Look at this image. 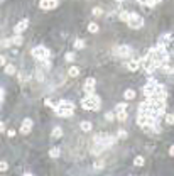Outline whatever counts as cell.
<instances>
[{"label": "cell", "instance_id": "obj_1", "mask_svg": "<svg viewBox=\"0 0 174 176\" xmlns=\"http://www.w3.org/2000/svg\"><path fill=\"white\" fill-rule=\"evenodd\" d=\"M81 107L85 110H100L102 107V100L96 93H86V97L81 100Z\"/></svg>", "mask_w": 174, "mask_h": 176}, {"label": "cell", "instance_id": "obj_2", "mask_svg": "<svg viewBox=\"0 0 174 176\" xmlns=\"http://www.w3.org/2000/svg\"><path fill=\"white\" fill-rule=\"evenodd\" d=\"M49 56H51V51H49L47 47H44V46H37V47L32 49V58H36V59H39V61L47 59Z\"/></svg>", "mask_w": 174, "mask_h": 176}, {"label": "cell", "instance_id": "obj_3", "mask_svg": "<svg viewBox=\"0 0 174 176\" xmlns=\"http://www.w3.org/2000/svg\"><path fill=\"white\" fill-rule=\"evenodd\" d=\"M128 27H132V29H140V27L144 26V19L140 17L139 14L135 12H130V19H128Z\"/></svg>", "mask_w": 174, "mask_h": 176}, {"label": "cell", "instance_id": "obj_4", "mask_svg": "<svg viewBox=\"0 0 174 176\" xmlns=\"http://www.w3.org/2000/svg\"><path fill=\"white\" fill-rule=\"evenodd\" d=\"M27 27H29V19H22V21H19L17 24H15L14 32H15V34H21V32H24Z\"/></svg>", "mask_w": 174, "mask_h": 176}, {"label": "cell", "instance_id": "obj_5", "mask_svg": "<svg viewBox=\"0 0 174 176\" xmlns=\"http://www.w3.org/2000/svg\"><path fill=\"white\" fill-rule=\"evenodd\" d=\"M30 129H32V119H29V117H27V119H24V120H22L19 132H21V134H29Z\"/></svg>", "mask_w": 174, "mask_h": 176}, {"label": "cell", "instance_id": "obj_6", "mask_svg": "<svg viewBox=\"0 0 174 176\" xmlns=\"http://www.w3.org/2000/svg\"><path fill=\"white\" fill-rule=\"evenodd\" d=\"M39 5L43 10H52L58 7V0H44V2H39Z\"/></svg>", "mask_w": 174, "mask_h": 176}, {"label": "cell", "instance_id": "obj_7", "mask_svg": "<svg viewBox=\"0 0 174 176\" xmlns=\"http://www.w3.org/2000/svg\"><path fill=\"white\" fill-rule=\"evenodd\" d=\"M95 85H96V80L95 78H86V82H85V91L86 93H95Z\"/></svg>", "mask_w": 174, "mask_h": 176}, {"label": "cell", "instance_id": "obj_8", "mask_svg": "<svg viewBox=\"0 0 174 176\" xmlns=\"http://www.w3.org/2000/svg\"><path fill=\"white\" fill-rule=\"evenodd\" d=\"M132 49L128 46H119L117 49H115V54L117 56H122V58H127V56H130Z\"/></svg>", "mask_w": 174, "mask_h": 176}, {"label": "cell", "instance_id": "obj_9", "mask_svg": "<svg viewBox=\"0 0 174 176\" xmlns=\"http://www.w3.org/2000/svg\"><path fill=\"white\" fill-rule=\"evenodd\" d=\"M56 112V115L58 117H63V119H66V117H71L73 115V112L74 110H69V108H61V107H56L54 108Z\"/></svg>", "mask_w": 174, "mask_h": 176}, {"label": "cell", "instance_id": "obj_10", "mask_svg": "<svg viewBox=\"0 0 174 176\" xmlns=\"http://www.w3.org/2000/svg\"><path fill=\"white\" fill-rule=\"evenodd\" d=\"M140 68V59H128L127 61V69L128 71H137Z\"/></svg>", "mask_w": 174, "mask_h": 176}, {"label": "cell", "instance_id": "obj_11", "mask_svg": "<svg viewBox=\"0 0 174 176\" xmlns=\"http://www.w3.org/2000/svg\"><path fill=\"white\" fill-rule=\"evenodd\" d=\"M56 107H61V108H69V110H74V103L73 102H69V100H59V103L58 105H54V108Z\"/></svg>", "mask_w": 174, "mask_h": 176}, {"label": "cell", "instance_id": "obj_12", "mask_svg": "<svg viewBox=\"0 0 174 176\" xmlns=\"http://www.w3.org/2000/svg\"><path fill=\"white\" fill-rule=\"evenodd\" d=\"M135 90H132V88H127V90L123 91V98L125 100H134L135 98Z\"/></svg>", "mask_w": 174, "mask_h": 176}, {"label": "cell", "instance_id": "obj_13", "mask_svg": "<svg viewBox=\"0 0 174 176\" xmlns=\"http://www.w3.org/2000/svg\"><path fill=\"white\" fill-rule=\"evenodd\" d=\"M51 137L52 139L63 137V129H61V127H54V129H52V132H51Z\"/></svg>", "mask_w": 174, "mask_h": 176}, {"label": "cell", "instance_id": "obj_14", "mask_svg": "<svg viewBox=\"0 0 174 176\" xmlns=\"http://www.w3.org/2000/svg\"><path fill=\"white\" fill-rule=\"evenodd\" d=\"M68 75L69 76H73V78L80 76V68H78V66H71V68L68 69Z\"/></svg>", "mask_w": 174, "mask_h": 176}, {"label": "cell", "instance_id": "obj_15", "mask_svg": "<svg viewBox=\"0 0 174 176\" xmlns=\"http://www.w3.org/2000/svg\"><path fill=\"white\" fill-rule=\"evenodd\" d=\"M80 127H81V130H85V132H90L93 125H91V122H88V120H83V122H81V124H80Z\"/></svg>", "mask_w": 174, "mask_h": 176}, {"label": "cell", "instance_id": "obj_16", "mask_svg": "<svg viewBox=\"0 0 174 176\" xmlns=\"http://www.w3.org/2000/svg\"><path fill=\"white\" fill-rule=\"evenodd\" d=\"M119 17L122 22H128V19H130V12H127V10H122V12L119 14Z\"/></svg>", "mask_w": 174, "mask_h": 176}, {"label": "cell", "instance_id": "obj_17", "mask_svg": "<svg viewBox=\"0 0 174 176\" xmlns=\"http://www.w3.org/2000/svg\"><path fill=\"white\" fill-rule=\"evenodd\" d=\"M120 112H127V102L119 103V105L115 107V114H120Z\"/></svg>", "mask_w": 174, "mask_h": 176}, {"label": "cell", "instance_id": "obj_18", "mask_svg": "<svg viewBox=\"0 0 174 176\" xmlns=\"http://www.w3.org/2000/svg\"><path fill=\"white\" fill-rule=\"evenodd\" d=\"M12 43L15 44V46H21V44L24 43V37H22L21 34H15V36L12 37Z\"/></svg>", "mask_w": 174, "mask_h": 176}, {"label": "cell", "instance_id": "obj_19", "mask_svg": "<svg viewBox=\"0 0 174 176\" xmlns=\"http://www.w3.org/2000/svg\"><path fill=\"white\" fill-rule=\"evenodd\" d=\"M134 164H135V166H144V164H145L144 156H135V159H134Z\"/></svg>", "mask_w": 174, "mask_h": 176}, {"label": "cell", "instance_id": "obj_20", "mask_svg": "<svg viewBox=\"0 0 174 176\" xmlns=\"http://www.w3.org/2000/svg\"><path fill=\"white\" fill-rule=\"evenodd\" d=\"M164 120H166L167 125H174V114H166Z\"/></svg>", "mask_w": 174, "mask_h": 176}, {"label": "cell", "instance_id": "obj_21", "mask_svg": "<svg viewBox=\"0 0 174 176\" xmlns=\"http://www.w3.org/2000/svg\"><path fill=\"white\" fill-rule=\"evenodd\" d=\"M5 75H10V76L15 75V66H14V65H7V66H5Z\"/></svg>", "mask_w": 174, "mask_h": 176}, {"label": "cell", "instance_id": "obj_22", "mask_svg": "<svg viewBox=\"0 0 174 176\" xmlns=\"http://www.w3.org/2000/svg\"><path fill=\"white\" fill-rule=\"evenodd\" d=\"M88 32H91V34L98 32V24H95V22H90V24H88Z\"/></svg>", "mask_w": 174, "mask_h": 176}, {"label": "cell", "instance_id": "obj_23", "mask_svg": "<svg viewBox=\"0 0 174 176\" xmlns=\"http://www.w3.org/2000/svg\"><path fill=\"white\" fill-rule=\"evenodd\" d=\"M49 156L51 158H59V147H51L49 149Z\"/></svg>", "mask_w": 174, "mask_h": 176}, {"label": "cell", "instance_id": "obj_24", "mask_svg": "<svg viewBox=\"0 0 174 176\" xmlns=\"http://www.w3.org/2000/svg\"><path fill=\"white\" fill-rule=\"evenodd\" d=\"M115 115H117V119H119V120L120 122H125V120H127V112H120V114H115Z\"/></svg>", "mask_w": 174, "mask_h": 176}, {"label": "cell", "instance_id": "obj_25", "mask_svg": "<svg viewBox=\"0 0 174 176\" xmlns=\"http://www.w3.org/2000/svg\"><path fill=\"white\" fill-rule=\"evenodd\" d=\"M74 47H76V49H83V47H85V41H83V39H76V41H74Z\"/></svg>", "mask_w": 174, "mask_h": 176}, {"label": "cell", "instance_id": "obj_26", "mask_svg": "<svg viewBox=\"0 0 174 176\" xmlns=\"http://www.w3.org/2000/svg\"><path fill=\"white\" fill-rule=\"evenodd\" d=\"M162 69H164L166 73H169V75L174 73V66H169V65H164V66H162Z\"/></svg>", "mask_w": 174, "mask_h": 176}, {"label": "cell", "instance_id": "obj_27", "mask_svg": "<svg viewBox=\"0 0 174 176\" xmlns=\"http://www.w3.org/2000/svg\"><path fill=\"white\" fill-rule=\"evenodd\" d=\"M64 59L68 61V63H71V61L74 59V54H73V53H66V54H64Z\"/></svg>", "mask_w": 174, "mask_h": 176}, {"label": "cell", "instance_id": "obj_28", "mask_svg": "<svg viewBox=\"0 0 174 176\" xmlns=\"http://www.w3.org/2000/svg\"><path fill=\"white\" fill-rule=\"evenodd\" d=\"M7 169H9V164L5 163V161H2V163H0V171H2V173H5Z\"/></svg>", "mask_w": 174, "mask_h": 176}, {"label": "cell", "instance_id": "obj_29", "mask_svg": "<svg viewBox=\"0 0 174 176\" xmlns=\"http://www.w3.org/2000/svg\"><path fill=\"white\" fill-rule=\"evenodd\" d=\"M10 44H14L12 39H4V41H2V47H9Z\"/></svg>", "mask_w": 174, "mask_h": 176}, {"label": "cell", "instance_id": "obj_30", "mask_svg": "<svg viewBox=\"0 0 174 176\" xmlns=\"http://www.w3.org/2000/svg\"><path fill=\"white\" fill-rule=\"evenodd\" d=\"M117 137H119V139H125V137H127V132H125L123 129H120V130H119V136H117Z\"/></svg>", "mask_w": 174, "mask_h": 176}, {"label": "cell", "instance_id": "obj_31", "mask_svg": "<svg viewBox=\"0 0 174 176\" xmlns=\"http://www.w3.org/2000/svg\"><path fill=\"white\" fill-rule=\"evenodd\" d=\"M115 117H117V115H113L112 112H106V114H105V119H106V120H113Z\"/></svg>", "mask_w": 174, "mask_h": 176}, {"label": "cell", "instance_id": "obj_32", "mask_svg": "<svg viewBox=\"0 0 174 176\" xmlns=\"http://www.w3.org/2000/svg\"><path fill=\"white\" fill-rule=\"evenodd\" d=\"M102 12H103V10L100 9V7H95V9H93V15H96V17H98V15H102Z\"/></svg>", "mask_w": 174, "mask_h": 176}, {"label": "cell", "instance_id": "obj_33", "mask_svg": "<svg viewBox=\"0 0 174 176\" xmlns=\"http://www.w3.org/2000/svg\"><path fill=\"white\" fill-rule=\"evenodd\" d=\"M93 168H95V169H102V168H103V163H102V161H96V163L93 164Z\"/></svg>", "mask_w": 174, "mask_h": 176}, {"label": "cell", "instance_id": "obj_34", "mask_svg": "<svg viewBox=\"0 0 174 176\" xmlns=\"http://www.w3.org/2000/svg\"><path fill=\"white\" fill-rule=\"evenodd\" d=\"M43 66H44L46 69H49V68H51V63H49L47 59H44V61H43Z\"/></svg>", "mask_w": 174, "mask_h": 176}, {"label": "cell", "instance_id": "obj_35", "mask_svg": "<svg viewBox=\"0 0 174 176\" xmlns=\"http://www.w3.org/2000/svg\"><path fill=\"white\" fill-rule=\"evenodd\" d=\"M36 75H37V76H36V78H37L39 82H43V80H44V76H43V71H37V73H36Z\"/></svg>", "mask_w": 174, "mask_h": 176}, {"label": "cell", "instance_id": "obj_36", "mask_svg": "<svg viewBox=\"0 0 174 176\" xmlns=\"http://www.w3.org/2000/svg\"><path fill=\"white\" fill-rule=\"evenodd\" d=\"M44 103H46L47 107H52V108H54V103H52V102H51V100H49V98H46V102H44Z\"/></svg>", "mask_w": 174, "mask_h": 176}, {"label": "cell", "instance_id": "obj_37", "mask_svg": "<svg viewBox=\"0 0 174 176\" xmlns=\"http://www.w3.org/2000/svg\"><path fill=\"white\" fill-rule=\"evenodd\" d=\"M7 136H9V137H14V136H15V130H14V129L7 130Z\"/></svg>", "mask_w": 174, "mask_h": 176}, {"label": "cell", "instance_id": "obj_38", "mask_svg": "<svg viewBox=\"0 0 174 176\" xmlns=\"http://www.w3.org/2000/svg\"><path fill=\"white\" fill-rule=\"evenodd\" d=\"M137 2H139V4H142V5H149V2H150V0H137Z\"/></svg>", "mask_w": 174, "mask_h": 176}, {"label": "cell", "instance_id": "obj_39", "mask_svg": "<svg viewBox=\"0 0 174 176\" xmlns=\"http://www.w3.org/2000/svg\"><path fill=\"white\" fill-rule=\"evenodd\" d=\"M5 61H7V59H5V56H2V58H0V65L4 66V68H5Z\"/></svg>", "mask_w": 174, "mask_h": 176}, {"label": "cell", "instance_id": "obj_40", "mask_svg": "<svg viewBox=\"0 0 174 176\" xmlns=\"http://www.w3.org/2000/svg\"><path fill=\"white\" fill-rule=\"evenodd\" d=\"M169 156H172V158H174V144L169 147Z\"/></svg>", "mask_w": 174, "mask_h": 176}, {"label": "cell", "instance_id": "obj_41", "mask_svg": "<svg viewBox=\"0 0 174 176\" xmlns=\"http://www.w3.org/2000/svg\"><path fill=\"white\" fill-rule=\"evenodd\" d=\"M4 97H5V91H4V88H2V90H0V100H2V102H4Z\"/></svg>", "mask_w": 174, "mask_h": 176}, {"label": "cell", "instance_id": "obj_42", "mask_svg": "<svg viewBox=\"0 0 174 176\" xmlns=\"http://www.w3.org/2000/svg\"><path fill=\"white\" fill-rule=\"evenodd\" d=\"M24 176H32V174H29V173H26V174H24Z\"/></svg>", "mask_w": 174, "mask_h": 176}, {"label": "cell", "instance_id": "obj_43", "mask_svg": "<svg viewBox=\"0 0 174 176\" xmlns=\"http://www.w3.org/2000/svg\"><path fill=\"white\" fill-rule=\"evenodd\" d=\"M115 2H119V4H120V2H123V0H115Z\"/></svg>", "mask_w": 174, "mask_h": 176}, {"label": "cell", "instance_id": "obj_44", "mask_svg": "<svg viewBox=\"0 0 174 176\" xmlns=\"http://www.w3.org/2000/svg\"><path fill=\"white\" fill-rule=\"evenodd\" d=\"M39 2H44V0H39Z\"/></svg>", "mask_w": 174, "mask_h": 176}]
</instances>
